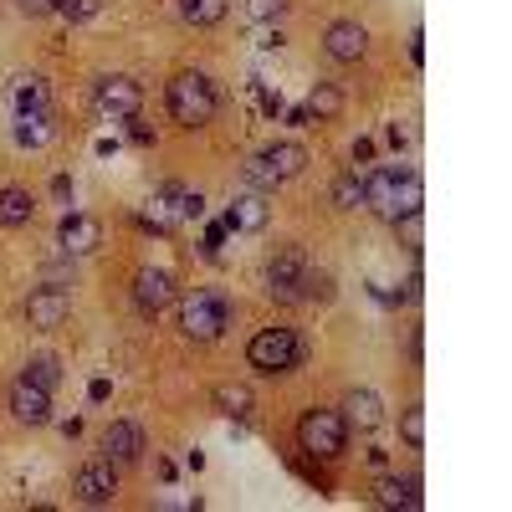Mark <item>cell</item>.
<instances>
[{
  "mask_svg": "<svg viewBox=\"0 0 512 512\" xmlns=\"http://www.w3.org/2000/svg\"><path fill=\"white\" fill-rule=\"evenodd\" d=\"M11 108H16V113L47 108V82H41V77H16V82H11Z\"/></svg>",
  "mask_w": 512,
  "mask_h": 512,
  "instance_id": "cell-25",
  "label": "cell"
},
{
  "mask_svg": "<svg viewBox=\"0 0 512 512\" xmlns=\"http://www.w3.org/2000/svg\"><path fill=\"white\" fill-rule=\"evenodd\" d=\"M303 113H308V123L313 118H338L344 113V93H338L333 82H318V88L308 93V103H303Z\"/></svg>",
  "mask_w": 512,
  "mask_h": 512,
  "instance_id": "cell-21",
  "label": "cell"
},
{
  "mask_svg": "<svg viewBox=\"0 0 512 512\" xmlns=\"http://www.w3.org/2000/svg\"><path fill=\"white\" fill-rule=\"evenodd\" d=\"M384 139H390L395 149H405V144H410V128H405V123H390V134H384Z\"/></svg>",
  "mask_w": 512,
  "mask_h": 512,
  "instance_id": "cell-36",
  "label": "cell"
},
{
  "mask_svg": "<svg viewBox=\"0 0 512 512\" xmlns=\"http://www.w3.org/2000/svg\"><path fill=\"white\" fill-rule=\"evenodd\" d=\"M36 216V200L26 195V190H0V226H26Z\"/></svg>",
  "mask_w": 512,
  "mask_h": 512,
  "instance_id": "cell-20",
  "label": "cell"
},
{
  "mask_svg": "<svg viewBox=\"0 0 512 512\" xmlns=\"http://www.w3.org/2000/svg\"><path fill=\"white\" fill-rule=\"evenodd\" d=\"M144 221H149V226H159V231H169L175 221H185V216H180V185L159 190V195L149 200V210H144Z\"/></svg>",
  "mask_w": 512,
  "mask_h": 512,
  "instance_id": "cell-19",
  "label": "cell"
},
{
  "mask_svg": "<svg viewBox=\"0 0 512 512\" xmlns=\"http://www.w3.org/2000/svg\"><path fill=\"white\" fill-rule=\"evenodd\" d=\"M256 47H282V31L267 21V26H262V36H256Z\"/></svg>",
  "mask_w": 512,
  "mask_h": 512,
  "instance_id": "cell-35",
  "label": "cell"
},
{
  "mask_svg": "<svg viewBox=\"0 0 512 512\" xmlns=\"http://www.w3.org/2000/svg\"><path fill=\"white\" fill-rule=\"evenodd\" d=\"M11 415L21 425H47L52 420V390H41V384H31L26 374L11 384Z\"/></svg>",
  "mask_w": 512,
  "mask_h": 512,
  "instance_id": "cell-11",
  "label": "cell"
},
{
  "mask_svg": "<svg viewBox=\"0 0 512 512\" xmlns=\"http://www.w3.org/2000/svg\"><path fill=\"white\" fill-rule=\"evenodd\" d=\"M231 11V0H180V16L190 26H221Z\"/></svg>",
  "mask_w": 512,
  "mask_h": 512,
  "instance_id": "cell-23",
  "label": "cell"
},
{
  "mask_svg": "<svg viewBox=\"0 0 512 512\" xmlns=\"http://www.w3.org/2000/svg\"><path fill=\"white\" fill-rule=\"evenodd\" d=\"M282 11H287V0H246V21H256V26L277 21Z\"/></svg>",
  "mask_w": 512,
  "mask_h": 512,
  "instance_id": "cell-31",
  "label": "cell"
},
{
  "mask_svg": "<svg viewBox=\"0 0 512 512\" xmlns=\"http://www.w3.org/2000/svg\"><path fill=\"white\" fill-rule=\"evenodd\" d=\"M246 359L256 374H287L303 364V338H297L292 328H262L246 344Z\"/></svg>",
  "mask_w": 512,
  "mask_h": 512,
  "instance_id": "cell-5",
  "label": "cell"
},
{
  "mask_svg": "<svg viewBox=\"0 0 512 512\" xmlns=\"http://www.w3.org/2000/svg\"><path fill=\"white\" fill-rule=\"evenodd\" d=\"M67 313H72V303H67V292H62V287H36V292L26 297V323H31L36 333L62 328Z\"/></svg>",
  "mask_w": 512,
  "mask_h": 512,
  "instance_id": "cell-9",
  "label": "cell"
},
{
  "mask_svg": "<svg viewBox=\"0 0 512 512\" xmlns=\"http://www.w3.org/2000/svg\"><path fill=\"white\" fill-rule=\"evenodd\" d=\"M231 323V303L226 292H210V287H195L180 297V333L190 344H216Z\"/></svg>",
  "mask_w": 512,
  "mask_h": 512,
  "instance_id": "cell-2",
  "label": "cell"
},
{
  "mask_svg": "<svg viewBox=\"0 0 512 512\" xmlns=\"http://www.w3.org/2000/svg\"><path fill=\"white\" fill-rule=\"evenodd\" d=\"M323 52H328L333 62H359V57L369 52V31H364L359 21H333L328 36H323Z\"/></svg>",
  "mask_w": 512,
  "mask_h": 512,
  "instance_id": "cell-13",
  "label": "cell"
},
{
  "mask_svg": "<svg viewBox=\"0 0 512 512\" xmlns=\"http://www.w3.org/2000/svg\"><path fill=\"white\" fill-rule=\"evenodd\" d=\"M303 297H313V303H328V297H333V277L328 272H303Z\"/></svg>",
  "mask_w": 512,
  "mask_h": 512,
  "instance_id": "cell-32",
  "label": "cell"
},
{
  "mask_svg": "<svg viewBox=\"0 0 512 512\" xmlns=\"http://www.w3.org/2000/svg\"><path fill=\"white\" fill-rule=\"evenodd\" d=\"M374 502H379V507L415 512V507H420V492H415L410 477H379V482H374Z\"/></svg>",
  "mask_w": 512,
  "mask_h": 512,
  "instance_id": "cell-18",
  "label": "cell"
},
{
  "mask_svg": "<svg viewBox=\"0 0 512 512\" xmlns=\"http://www.w3.org/2000/svg\"><path fill=\"white\" fill-rule=\"evenodd\" d=\"M16 139L21 144H47L52 139V108H31V113H16Z\"/></svg>",
  "mask_w": 512,
  "mask_h": 512,
  "instance_id": "cell-24",
  "label": "cell"
},
{
  "mask_svg": "<svg viewBox=\"0 0 512 512\" xmlns=\"http://www.w3.org/2000/svg\"><path fill=\"white\" fill-rule=\"evenodd\" d=\"M108 395H113V384H108V379H93V384H88V400H93V405H103Z\"/></svg>",
  "mask_w": 512,
  "mask_h": 512,
  "instance_id": "cell-34",
  "label": "cell"
},
{
  "mask_svg": "<svg viewBox=\"0 0 512 512\" xmlns=\"http://www.w3.org/2000/svg\"><path fill=\"white\" fill-rule=\"evenodd\" d=\"M72 492L88 502V507H103V502H113V492H118V466L103 456V461H88V466H77V477H72Z\"/></svg>",
  "mask_w": 512,
  "mask_h": 512,
  "instance_id": "cell-8",
  "label": "cell"
},
{
  "mask_svg": "<svg viewBox=\"0 0 512 512\" xmlns=\"http://www.w3.org/2000/svg\"><path fill=\"white\" fill-rule=\"evenodd\" d=\"M267 221H272V205H267L262 190H241L231 200V210H226V226L231 231H267Z\"/></svg>",
  "mask_w": 512,
  "mask_h": 512,
  "instance_id": "cell-14",
  "label": "cell"
},
{
  "mask_svg": "<svg viewBox=\"0 0 512 512\" xmlns=\"http://www.w3.org/2000/svg\"><path fill=\"white\" fill-rule=\"evenodd\" d=\"M369 159H374V144L359 139V144H354V164H369Z\"/></svg>",
  "mask_w": 512,
  "mask_h": 512,
  "instance_id": "cell-37",
  "label": "cell"
},
{
  "mask_svg": "<svg viewBox=\"0 0 512 512\" xmlns=\"http://www.w3.org/2000/svg\"><path fill=\"white\" fill-rule=\"evenodd\" d=\"M297 446H303V456L313 461H333V456H344L349 446V425L338 410H303V420H297Z\"/></svg>",
  "mask_w": 512,
  "mask_h": 512,
  "instance_id": "cell-4",
  "label": "cell"
},
{
  "mask_svg": "<svg viewBox=\"0 0 512 512\" xmlns=\"http://www.w3.org/2000/svg\"><path fill=\"white\" fill-rule=\"evenodd\" d=\"M21 11H31V16H47V11H52V0H21Z\"/></svg>",
  "mask_w": 512,
  "mask_h": 512,
  "instance_id": "cell-38",
  "label": "cell"
},
{
  "mask_svg": "<svg viewBox=\"0 0 512 512\" xmlns=\"http://www.w3.org/2000/svg\"><path fill=\"white\" fill-rule=\"evenodd\" d=\"M93 103H98V113H103V118H113V123H128V118H139V108H144V93H139V82H134V77H98Z\"/></svg>",
  "mask_w": 512,
  "mask_h": 512,
  "instance_id": "cell-6",
  "label": "cell"
},
{
  "mask_svg": "<svg viewBox=\"0 0 512 512\" xmlns=\"http://www.w3.org/2000/svg\"><path fill=\"white\" fill-rule=\"evenodd\" d=\"M52 11H62L67 21H93L103 11V0H52Z\"/></svg>",
  "mask_w": 512,
  "mask_h": 512,
  "instance_id": "cell-29",
  "label": "cell"
},
{
  "mask_svg": "<svg viewBox=\"0 0 512 512\" xmlns=\"http://www.w3.org/2000/svg\"><path fill=\"white\" fill-rule=\"evenodd\" d=\"M26 379H31V384H41V390H57L62 369H57V359L41 354V359H31V364H26Z\"/></svg>",
  "mask_w": 512,
  "mask_h": 512,
  "instance_id": "cell-28",
  "label": "cell"
},
{
  "mask_svg": "<svg viewBox=\"0 0 512 512\" xmlns=\"http://www.w3.org/2000/svg\"><path fill=\"white\" fill-rule=\"evenodd\" d=\"M169 118H175L180 128H205L210 118H216L221 108V93H216V82H210L205 72H180L175 82H169Z\"/></svg>",
  "mask_w": 512,
  "mask_h": 512,
  "instance_id": "cell-1",
  "label": "cell"
},
{
  "mask_svg": "<svg viewBox=\"0 0 512 512\" xmlns=\"http://www.w3.org/2000/svg\"><path fill=\"white\" fill-rule=\"evenodd\" d=\"M333 205H344V210H359V205H364V180H359V175H344V180H333Z\"/></svg>",
  "mask_w": 512,
  "mask_h": 512,
  "instance_id": "cell-27",
  "label": "cell"
},
{
  "mask_svg": "<svg viewBox=\"0 0 512 512\" xmlns=\"http://www.w3.org/2000/svg\"><path fill=\"white\" fill-rule=\"evenodd\" d=\"M395 226H400V231H405V241H410V246L420 251V210H415V216H400Z\"/></svg>",
  "mask_w": 512,
  "mask_h": 512,
  "instance_id": "cell-33",
  "label": "cell"
},
{
  "mask_svg": "<svg viewBox=\"0 0 512 512\" xmlns=\"http://www.w3.org/2000/svg\"><path fill=\"white\" fill-rule=\"evenodd\" d=\"M395 180H400V169H374V175L364 180V205L374 210H384V200H390V190H395Z\"/></svg>",
  "mask_w": 512,
  "mask_h": 512,
  "instance_id": "cell-26",
  "label": "cell"
},
{
  "mask_svg": "<svg viewBox=\"0 0 512 512\" xmlns=\"http://www.w3.org/2000/svg\"><path fill=\"white\" fill-rule=\"evenodd\" d=\"M210 400H216V410L221 415H231V420H246L251 415V390H246V384H216V395H210Z\"/></svg>",
  "mask_w": 512,
  "mask_h": 512,
  "instance_id": "cell-22",
  "label": "cell"
},
{
  "mask_svg": "<svg viewBox=\"0 0 512 512\" xmlns=\"http://www.w3.org/2000/svg\"><path fill=\"white\" fill-rule=\"evenodd\" d=\"M57 246H62L67 256H93V251L103 246V221H93V216H62Z\"/></svg>",
  "mask_w": 512,
  "mask_h": 512,
  "instance_id": "cell-12",
  "label": "cell"
},
{
  "mask_svg": "<svg viewBox=\"0 0 512 512\" xmlns=\"http://www.w3.org/2000/svg\"><path fill=\"white\" fill-rule=\"evenodd\" d=\"M134 303H139V313H164L169 303H175V277H169L164 267H144L139 277H134Z\"/></svg>",
  "mask_w": 512,
  "mask_h": 512,
  "instance_id": "cell-10",
  "label": "cell"
},
{
  "mask_svg": "<svg viewBox=\"0 0 512 512\" xmlns=\"http://www.w3.org/2000/svg\"><path fill=\"white\" fill-rule=\"evenodd\" d=\"M303 272H308L303 246H282V251L272 256V267H267L272 297H282V303H297V297H303Z\"/></svg>",
  "mask_w": 512,
  "mask_h": 512,
  "instance_id": "cell-7",
  "label": "cell"
},
{
  "mask_svg": "<svg viewBox=\"0 0 512 512\" xmlns=\"http://www.w3.org/2000/svg\"><path fill=\"white\" fill-rule=\"evenodd\" d=\"M400 436H405L410 446H425V410H420V405H410V410L400 415Z\"/></svg>",
  "mask_w": 512,
  "mask_h": 512,
  "instance_id": "cell-30",
  "label": "cell"
},
{
  "mask_svg": "<svg viewBox=\"0 0 512 512\" xmlns=\"http://www.w3.org/2000/svg\"><path fill=\"white\" fill-rule=\"evenodd\" d=\"M384 420V405L374 390H349L344 395V425H354V431H374V425Z\"/></svg>",
  "mask_w": 512,
  "mask_h": 512,
  "instance_id": "cell-17",
  "label": "cell"
},
{
  "mask_svg": "<svg viewBox=\"0 0 512 512\" xmlns=\"http://www.w3.org/2000/svg\"><path fill=\"white\" fill-rule=\"evenodd\" d=\"M303 169H308V149L292 144V139H282V144H267L262 154L246 159V185H251V190H277V185L297 180Z\"/></svg>",
  "mask_w": 512,
  "mask_h": 512,
  "instance_id": "cell-3",
  "label": "cell"
},
{
  "mask_svg": "<svg viewBox=\"0 0 512 512\" xmlns=\"http://www.w3.org/2000/svg\"><path fill=\"white\" fill-rule=\"evenodd\" d=\"M420 200H425V185H420V175H415V169H400V180H395V190H390V200H384V210H379V216H384V221L415 216V210H420Z\"/></svg>",
  "mask_w": 512,
  "mask_h": 512,
  "instance_id": "cell-15",
  "label": "cell"
},
{
  "mask_svg": "<svg viewBox=\"0 0 512 512\" xmlns=\"http://www.w3.org/2000/svg\"><path fill=\"white\" fill-rule=\"evenodd\" d=\"M144 451V431L134 420H113L108 431H103V456L113 461V466H123V461H134Z\"/></svg>",
  "mask_w": 512,
  "mask_h": 512,
  "instance_id": "cell-16",
  "label": "cell"
}]
</instances>
